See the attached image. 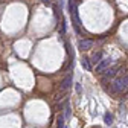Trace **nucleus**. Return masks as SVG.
<instances>
[{
    "mask_svg": "<svg viewBox=\"0 0 128 128\" xmlns=\"http://www.w3.org/2000/svg\"><path fill=\"white\" fill-rule=\"evenodd\" d=\"M111 90H113L114 93H122V92H125V90H126L125 82H124V78H122V76L113 81V84H111Z\"/></svg>",
    "mask_w": 128,
    "mask_h": 128,
    "instance_id": "1",
    "label": "nucleus"
},
{
    "mask_svg": "<svg viewBox=\"0 0 128 128\" xmlns=\"http://www.w3.org/2000/svg\"><path fill=\"white\" fill-rule=\"evenodd\" d=\"M111 64V60L110 58H102L99 61V64L96 66V72H104L105 69H108V66Z\"/></svg>",
    "mask_w": 128,
    "mask_h": 128,
    "instance_id": "2",
    "label": "nucleus"
},
{
    "mask_svg": "<svg viewBox=\"0 0 128 128\" xmlns=\"http://www.w3.org/2000/svg\"><path fill=\"white\" fill-rule=\"evenodd\" d=\"M78 47L81 50H88V49L93 47V41L92 40H81V41L78 43Z\"/></svg>",
    "mask_w": 128,
    "mask_h": 128,
    "instance_id": "3",
    "label": "nucleus"
},
{
    "mask_svg": "<svg viewBox=\"0 0 128 128\" xmlns=\"http://www.w3.org/2000/svg\"><path fill=\"white\" fill-rule=\"evenodd\" d=\"M72 87V75H67L64 78V81L61 82V90H67Z\"/></svg>",
    "mask_w": 128,
    "mask_h": 128,
    "instance_id": "4",
    "label": "nucleus"
},
{
    "mask_svg": "<svg viewBox=\"0 0 128 128\" xmlns=\"http://www.w3.org/2000/svg\"><path fill=\"white\" fill-rule=\"evenodd\" d=\"M101 58H102V52H96V54H93V56H92V62H94V64H99Z\"/></svg>",
    "mask_w": 128,
    "mask_h": 128,
    "instance_id": "5",
    "label": "nucleus"
},
{
    "mask_svg": "<svg viewBox=\"0 0 128 128\" xmlns=\"http://www.w3.org/2000/svg\"><path fill=\"white\" fill-rule=\"evenodd\" d=\"M116 73H118V67H113V69H107L105 78H113V76H116Z\"/></svg>",
    "mask_w": 128,
    "mask_h": 128,
    "instance_id": "6",
    "label": "nucleus"
},
{
    "mask_svg": "<svg viewBox=\"0 0 128 128\" xmlns=\"http://www.w3.org/2000/svg\"><path fill=\"white\" fill-rule=\"evenodd\" d=\"M104 122H105L107 125H111V124H113V114H111V113H105V116H104Z\"/></svg>",
    "mask_w": 128,
    "mask_h": 128,
    "instance_id": "7",
    "label": "nucleus"
},
{
    "mask_svg": "<svg viewBox=\"0 0 128 128\" xmlns=\"http://www.w3.org/2000/svg\"><path fill=\"white\" fill-rule=\"evenodd\" d=\"M81 64H82V67H84L86 70H90V69H92V66H90V61H88V58H82Z\"/></svg>",
    "mask_w": 128,
    "mask_h": 128,
    "instance_id": "8",
    "label": "nucleus"
},
{
    "mask_svg": "<svg viewBox=\"0 0 128 128\" xmlns=\"http://www.w3.org/2000/svg\"><path fill=\"white\" fill-rule=\"evenodd\" d=\"M64 120H66V119H64V116H62V114H60V116H58V124H56V128H64Z\"/></svg>",
    "mask_w": 128,
    "mask_h": 128,
    "instance_id": "9",
    "label": "nucleus"
},
{
    "mask_svg": "<svg viewBox=\"0 0 128 128\" xmlns=\"http://www.w3.org/2000/svg\"><path fill=\"white\" fill-rule=\"evenodd\" d=\"M69 118H70V107L66 102V113H64V119H69Z\"/></svg>",
    "mask_w": 128,
    "mask_h": 128,
    "instance_id": "10",
    "label": "nucleus"
},
{
    "mask_svg": "<svg viewBox=\"0 0 128 128\" xmlns=\"http://www.w3.org/2000/svg\"><path fill=\"white\" fill-rule=\"evenodd\" d=\"M75 90H76V93H81V92H82V88H81V84H76V86H75Z\"/></svg>",
    "mask_w": 128,
    "mask_h": 128,
    "instance_id": "11",
    "label": "nucleus"
},
{
    "mask_svg": "<svg viewBox=\"0 0 128 128\" xmlns=\"http://www.w3.org/2000/svg\"><path fill=\"white\" fill-rule=\"evenodd\" d=\"M122 78H124V82H125V87L128 88V75H124Z\"/></svg>",
    "mask_w": 128,
    "mask_h": 128,
    "instance_id": "12",
    "label": "nucleus"
},
{
    "mask_svg": "<svg viewBox=\"0 0 128 128\" xmlns=\"http://www.w3.org/2000/svg\"><path fill=\"white\" fill-rule=\"evenodd\" d=\"M41 2H44V3H50L52 0H41Z\"/></svg>",
    "mask_w": 128,
    "mask_h": 128,
    "instance_id": "13",
    "label": "nucleus"
}]
</instances>
